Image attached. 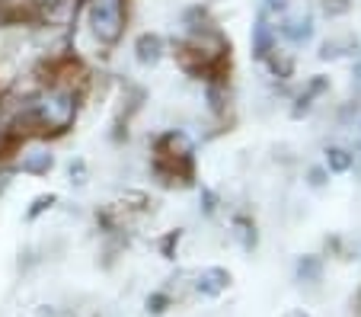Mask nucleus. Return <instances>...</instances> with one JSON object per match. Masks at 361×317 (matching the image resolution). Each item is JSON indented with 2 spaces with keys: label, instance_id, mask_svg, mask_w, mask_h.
Segmentation results:
<instances>
[{
  "label": "nucleus",
  "instance_id": "nucleus-1",
  "mask_svg": "<svg viewBox=\"0 0 361 317\" xmlns=\"http://www.w3.org/2000/svg\"><path fill=\"white\" fill-rule=\"evenodd\" d=\"M154 173L164 179L166 186H189L195 177L192 167V141L183 131H166L154 145Z\"/></svg>",
  "mask_w": 361,
  "mask_h": 317
},
{
  "label": "nucleus",
  "instance_id": "nucleus-2",
  "mask_svg": "<svg viewBox=\"0 0 361 317\" xmlns=\"http://www.w3.org/2000/svg\"><path fill=\"white\" fill-rule=\"evenodd\" d=\"M128 0H93L90 4V29L99 45H116L125 32Z\"/></svg>",
  "mask_w": 361,
  "mask_h": 317
},
{
  "label": "nucleus",
  "instance_id": "nucleus-3",
  "mask_svg": "<svg viewBox=\"0 0 361 317\" xmlns=\"http://www.w3.org/2000/svg\"><path fill=\"white\" fill-rule=\"evenodd\" d=\"M135 55L141 64H157L160 55H164V39H160L157 32H144L137 35L135 42Z\"/></svg>",
  "mask_w": 361,
  "mask_h": 317
},
{
  "label": "nucleus",
  "instance_id": "nucleus-4",
  "mask_svg": "<svg viewBox=\"0 0 361 317\" xmlns=\"http://www.w3.org/2000/svg\"><path fill=\"white\" fill-rule=\"evenodd\" d=\"M231 285V273H224V269H218V266H212V269H204L202 276H198V292L202 295H221V292Z\"/></svg>",
  "mask_w": 361,
  "mask_h": 317
},
{
  "label": "nucleus",
  "instance_id": "nucleus-5",
  "mask_svg": "<svg viewBox=\"0 0 361 317\" xmlns=\"http://www.w3.org/2000/svg\"><path fill=\"white\" fill-rule=\"evenodd\" d=\"M20 167H23V173H32V177H45V173L55 167V157H51L48 151H29V154H23Z\"/></svg>",
  "mask_w": 361,
  "mask_h": 317
},
{
  "label": "nucleus",
  "instance_id": "nucleus-6",
  "mask_svg": "<svg viewBox=\"0 0 361 317\" xmlns=\"http://www.w3.org/2000/svg\"><path fill=\"white\" fill-rule=\"evenodd\" d=\"M352 164H355V154L342 151V148H329V151H326V167H329L333 173L352 170Z\"/></svg>",
  "mask_w": 361,
  "mask_h": 317
},
{
  "label": "nucleus",
  "instance_id": "nucleus-7",
  "mask_svg": "<svg viewBox=\"0 0 361 317\" xmlns=\"http://www.w3.org/2000/svg\"><path fill=\"white\" fill-rule=\"evenodd\" d=\"M252 52H256V58L272 55V35H269L266 23H259V26H256V32H252Z\"/></svg>",
  "mask_w": 361,
  "mask_h": 317
},
{
  "label": "nucleus",
  "instance_id": "nucleus-8",
  "mask_svg": "<svg viewBox=\"0 0 361 317\" xmlns=\"http://www.w3.org/2000/svg\"><path fill=\"white\" fill-rule=\"evenodd\" d=\"M233 228H237V237H240V244H243L246 250H252L256 247V228H252L246 218H237L233 221Z\"/></svg>",
  "mask_w": 361,
  "mask_h": 317
},
{
  "label": "nucleus",
  "instance_id": "nucleus-9",
  "mask_svg": "<svg viewBox=\"0 0 361 317\" xmlns=\"http://www.w3.org/2000/svg\"><path fill=\"white\" fill-rule=\"evenodd\" d=\"M310 32H314V29H310V20H298V23H288L285 26V35H291L294 42H307Z\"/></svg>",
  "mask_w": 361,
  "mask_h": 317
},
{
  "label": "nucleus",
  "instance_id": "nucleus-10",
  "mask_svg": "<svg viewBox=\"0 0 361 317\" xmlns=\"http://www.w3.org/2000/svg\"><path fill=\"white\" fill-rule=\"evenodd\" d=\"M298 276L300 279H320V260L317 256H304L298 263Z\"/></svg>",
  "mask_w": 361,
  "mask_h": 317
},
{
  "label": "nucleus",
  "instance_id": "nucleus-11",
  "mask_svg": "<svg viewBox=\"0 0 361 317\" xmlns=\"http://www.w3.org/2000/svg\"><path fill=\"white\" fill-rule=\"evenodd\" d=\"M348 7H352V0H323L326 16H342V13H348Z\"/></svg>",
  "mask_w": 361,
  "mask_h": 317
},
{
  "label": "nucleus",
  "instance_id": "nucleus-12",
  "mask_svg": "<svg viewBox=\"0 0 361 317\" xmlns=\"http://www.w3.org/2000/svg\"><path fill=\"white\" fill-rule=\"evenodd\" d=\"M51 205H55V196H39V199L32 202V208H29V221H32L35 215H42L45 208H51Z\"/></svg>",
  "mask_w": 361,
  "mask_h": 317
},
{
  "label": "nucleus",
  "instance_id": "nucleus-13",
  "mask_svg": "<svg viewBox=\"0 0 361 317\" xmlns=\"http://www.w3.org/2000/svg\"><path fill=\"white\" fill-rule=\"evenodd\" d=\"M323 183H326V170L314 167V170H310V186H323Z\"/></svg>",
  "mask_w": 361,
  "mask_h": 317
},
{
  "label": "nucleus",
  "instance_id": "nucleus-14",
  "mask_svg": "<svg viewBox=\"0 0 361 317\" xmlns=\"http://www.w3.org/2000/svg\"><path fill=\"white\" fill-rule=\"evenodd\" d=\"M164 304H166V295H154V298H147V308L154 311V314H160V311H164Z\"/></svg>",
  "mask_w": 361,
  "mask_h": 317
},
{
  "label": "nucleus",
  "instance_id": "nucleus-15",
  "mask_svg": "<svg viewBox=\"0 0 361 317\" xmlns=\"http://www.w3.org/2000/svg\"><path fill=\"white\" fill-rule=\"evenodd\" d=\"M83 173H87V167H83V160H77V164H71V177H77V183H83Z\"/></svg>",
  "mask_w": 361,
  "mask_h": 317
},
{
  "label": "nucleus",
  "instance_id": "nucleus-16",
  "mask_svg": "<svg viewBox=\"0 0 361 317\" xmlns=\"http://www.w3.org/2000/svg\"><path fill=\"white\" fill-rule=\"evenodd\" d=\"M214 202H218V199H214V193H208V189H204V212H214V208H218Z\"/></svg>",
  "mask_w": 361,
  "mask_h": 317
},
{
  "label": "nucleus",
  "instance_id": "nucleus-17",
  "mask_svg": "<svg viewBox=\"0 0 361 317\" xmlns=\"http://www.w3.org/2000/svg\"><path fill=\"white\" fill-rule=\"evenodd\" d=\"M285 4H288V0H266L269 10H285Z\"/></svg>",
  "mask_w": 361,
  "mask_h": 317
},
{
  "label": "nucleus",
  "instance_id": "nucleus-18",
  "mask_svg": "<svg viewBox=\"0 0 361 317\" xmlns=\"http://www.w3.org/2000/svg\"><path fill=\"white\" fill-rule=\"evenodd\" d=\"M288 317H307V314H304V311H291V314H288Z\"/></svg>",
  "mask_w": 361,
  "mask_h": 317
},
{
  "label": "nucleus",
  "instance_id": "nucleus-19",
  "mask_svg": "<svg viewBox=\"0 0 361 317\" xmlns=\"http://www.w3.org/2000/svg\"><path fill=\"white\" fill-rule=\"evenodd\" d=\"M358 83H361V68H358Z\"/></svg>",
  "mask_w": 361,
  "mask_h": 317
},
{
  "label": "nucleus",
  "instance_id": "nucleus-20",
  "mask_svg": "<svg viewBox=\"0 0 361 317\" xmlns=\"http://www.w3.org/2000/svg\"><path fill=\"white\" fill-rule=\"evenodd\" d=\"M0 186H4V183H0Z\"/></svg>",
  "mask_w": 361,
  "mask_h": 317
}]
</instances>
